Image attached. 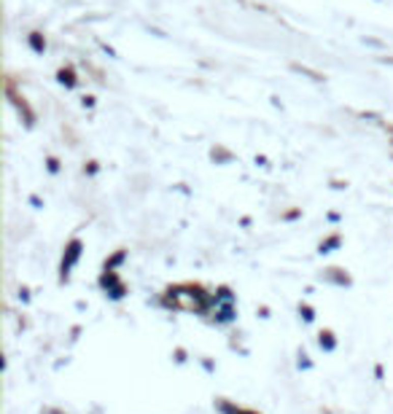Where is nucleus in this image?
<instances>
[{
  "label": "nucleus",
  "instance_id": "f03ea898",
  "mask_svg": "<svg viewBox=\"0 0 393 414\" xmlns=\"http://www.w3.org/2000/svg\"><path fill=\"white\" fill-rule=\"evenodd\" d=\"M27 43H30V49H33L35 54H43V51H46V38H43V33H38V30H33L30 35H27Z\"/></svg>",
  "mask_w": 393,
  "mask_h": 414
},
{
  "label": "nucleus",
  "instance_id": "f257e3e1",
  "mask_svg": "<svg viewBox=\"0 0 393 414\" xmlns=\"http://www.w3.org/2000/svg\"><path fill=\"white\" fill-rule=\"evenodd\" d=\"M57 81L62 83L65 89H76L78 86V78H76V70H73V68H60L57 70Z\"/></svg>",
  "mask_w": 393,
  "mask_h": 414
},
{
  "label": "nucleus",
  "instance_id": "20e7f679",
  "mask_svg": "<svg viewBox=\"0 0 393 414\" xmlns=\"http://www.w3.org/2000/svg\"><path fill=\"white\" fill-rule=\"evenodd\" d=\"M49 169H51V172H57V169H60V162H57V159H49Z\"/></svg>",
  "mask_w": 393,
  "mask_h": 414
},
{
  "label": "nucleus",
  "instance_id": "7ed1b4c3",
  "mask_svg": "<svg viewBox=\"0 0 393 414\" xmlns=\"http://www.w3.org/2000/svg\"><path fill=\"white\" fill-rule=\"evenodd\" d=\"M81 102H83V108H92V105H95V97H92V94H87V97H83Z\"/></svg>",
  "mask_w": 393,
  "mask_h": 414
}]
</instances>
